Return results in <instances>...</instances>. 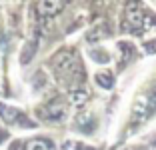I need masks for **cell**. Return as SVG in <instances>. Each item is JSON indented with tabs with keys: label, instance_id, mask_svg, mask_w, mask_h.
<instances>
[{
	"label": "cell",
	"instance_id": "5",
	"mask_svg": "<svg viewBox=\"0 0 156 150\" xmlns=\"http://www.w3.org/2000/svg\"><path fill=\"white\" fill-rule=\"evenodd\" d=\"M38 14L40 16H46V18H50V16H56L60 10L64 8V2H56V0H44V2H38Z\"/></svg>",
	"mask_w": 156,
	"mask_h": 150
},
{
	"label": "cell",
	"instance_id": "3",
	"mask_svg": "<svg viewBox=\"0 0 156 150\" xmlns=\"http://www.w3.org/2000/svg\"><path fill=\"white\" fill-rule=\"evenodd\" d=\"M0 118L4 120L8 124H18V126H32V122L24 116L20 110L12 108V106L4 104V102H0Z\"/></svg>",
	"mask_w": 156,
	"mask_h": 150
},
{
	"label": "cell",
	"instance_id": "11",
	"mask_svg": "<svg viewBox=\"0 0 156 150\" xmlns=\"http://www.w3.org/2000/svg\"><path fill=\"white\" fill-rule=\"evenodd\" d=\"M76 150H92V148H86V146H82V144H78V146H76Z\"/></svg>",
	"mask_w": 156,
	"mask_h": 150
},
{
	"label": "cell",
	"instance_id": "9",
	"mask_svg": "<svg viewBox=\"0 0 156 150\" xmlns=\"http://www.w3.org/2000/svg\"><path fill=\"white\" fill-rule=\"evenodd\" d=\"M96 84L102 88H112V84H114V78H112L110 72H98L96 74Z\"/></svg>",
	"mask_w": 156,
	"mask_h": 150
},
{
	"label": "cell",
	"instance_id": "6",
	"mask_svg": "<svg viewBox=\"0 0 156 150\" xmlns=\"http://www.w3.org/2000/svg\"><path fill=\"white\" fill-rule=\"evenodd\" d=\"M126 24H128V28H132V30L142 28V24H144V10L142 8H128L126 10Z\"/></svg>",
	"mask_w": 156,
	"mask_h": 150
},
{
	"label": "cell",
	"instance_id": "4",
	"mask_svg": "<svg viewBox=\"0 0 156 150\" xmlns=\"http://www.w3.org/2000/svg\"><path fill=\"white\" fill-rule=\"evenodd\" d=\"M46 116L50 120H62L64 118V114H66V102L62 98H54L50 102V104L46 106Z\"/></svg>",
	"mask_w": 156,
	"mask_h": 150
},
{
	"label": "cell",
	"instance_id": "10",
	"mask_svg": "<svg viewBox=\"0 0 156 150\" xmlns=\"http://www.w3.org/2000/svg\"><path fill=\"white\" fill-rule=\"evenodd\" d=\"M70 98H72L74 104L80 106V104H84V102L88 100V92L82 90V88H78V90H72V92H70Z\"/></svg>",
	"mask_w": 156,
	"mask_h": 150
},
{
	"label": "cell",
	"instance_id": "2",
	"mask_svg": "<svg viewBox=\"0 0 156 150\" xmlns=\"http://www.w3.org/2000/svg\"><path fill=\"white\" fill-rule=\"evenodd\" d=\"M154 108H156V88L150 90V92H146V94H142L136 100L134 110H132V122H142V120H146Z\"/></svg>",
	"mask_w": 156,
	"mask_h": 150
},
{
	"label": "cell",
	"instance_id": "12",
	"mask_svg": "<svg viewBox=\"0 0 156 150\" xmlns=\"http://www.w3.org/2000/svg\"><path fill=\"white\" fill-rule=\"evenodd\" d=\"M148 50H156V44H152V46H148Z\"/></svg>",
	"mask_w": 156,
	"mask_h": 150
},
{
	"label": "cell",
	"instance_id": "8",
	"mask_svg": "<svg viewBox=\"0 0 156 150\" xmlns=\"http://www.w3.org/2000/svg\"><path fill=\"white\" fill-rule=\"evenodd\" d=\"M76 124H78V128H82V130H92V128H94V116H92V114H88V112H84V114H80V116H78L76 118Z\"/></svg>",
	"mask_w": 156,
	"mask_h": 150
},
{
	"label": "cell",
	"instance_id": "7",
	"mask_svg": "<svg viewBox=\"0 0 156 150\" xmlns=\"http://www.w3.org/2000/svg\"><path fill=\"white\" fill-rule=\"evenodd\" d=\"M24 150H52V142L46 138H32L24 144Z\"/></svg>",
	"mask_w": 156,
	"mask_h": 150
},
{
	"label": "cell",
	"instance_id": "1",
	"mask_svg": "<svg viewBox=\"0 0 156 150\" xmlns=\"http://www.w3.org/2000/svg\"><path fill=\"white\" fill-rule=\"evenodd\" d=\"M52 68H54L58 80L68 84V86H72V90H76V82L84 78L80 58L74 54L72 50H60V52H56L54 58H52Z\"/></svg>",
	"mask_w": 156,
	"mask_h": 150
}]
</instances>
